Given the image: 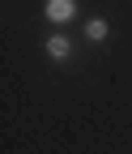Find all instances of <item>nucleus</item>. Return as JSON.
Listing matches in <instances>:
<instances>
[{
  "mask_svg": "<svg viewBox=\"0 0 132 154\" xmlns=\"http://www.w3.org/2000/svg\"><path fill=\"white\" fill-rule=\"evenodd\" d=\"M85 34H89V43H102V38L111 34V26L102 22V17H89V22H85Z\"/></svg>",
  "mask_w": 132,
  "mask_h": 154,
  "instance_id": "nucleus-3",
  "label": "nucleus"
},
{
  "mask_svg": "<svg viewBox=\"0 0 132 154\" xmlns=\"http://www.w3.org/2000/svg\"><path fill=\"white\" fill-rule=\"evenodd\" d=\"M43 13H47V22L64 26V22H72V17H77V0H47Z\"/></svg>",
  "mask_w": 132,
  "mask_h": 154,
  "instance_id": "nucleus-1",
  "label": "nucleus"
},
{
  "mask_svg": "<svg viewBox=\"0 0 132 154\" xmlns=\"http://www.w3.org/2000/svg\"><path fill=\"white\" fill-rule=\"evenodd\" d=\"M47 56H51V60H68V56H72V43H68L64 34H51L47 38Z\"/></svg>",
  "mask_w": 132,
  "mask_h": 154,
  "instance_id": "nucleus-2",
  "label": "nucleus"
}]
</instances>
